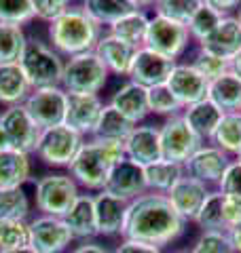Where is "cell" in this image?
<instances>
[{
    "label": "cell",
    "mask_w": 241,
    "mask_h": 253,
    "mask_svg": "<svg viewBox=\"0 0 241 253\" xmlns=\"http://www.w3.org/2000/svg\"><path fill=\"white\" fill-rule=\"evenodd\" d=\"M186 224L165 194L144 192L129 203L120 239H131L163 249L186 232Z\"/></svg>",
    "instance_id": "cell-1"
},
{
    "label": "cell",
    "mask_w": 241,
    "mask_h": 253,
    "mask_svg": "<svg viewBox=\"0 0 241 253\" xmlns=\"http://www.w3.org/2000/svg\"><path fill=\"white\" fill-rule=\"evenodd\" d=\"M125 158L123 144L100 137H87L80 146L74 161L70 163L68 173L87 192H100L106 188L112 169Z\"/></svg>",
    "instance_id": "cell-2"
},
{
    "label": "cell",
    "mask_w": 241,
    "mask_h": 253,
    "mask_svg": "<svg viewBox=\"0 0 241 253\" xmlns=\"http://www.w3.org/2000/svg\"><path fill=\"white\" fill-rule=\"evenodd\" d=\"M104 34V28L98 26L89 15L85 13L83 4H72L60 17L49 21L47 36L49 44L58 51L63 59L74 55L93 51L98 41Z\"/></svg>",
    "instance_id": "cell-3"
},
{
    "label": "cell",
    "mask_w": 241,
    "mask_h": 253,
    "mask_svg": "<svg viewBox=\"0 0 241 253\" xmlns=\"http://www.w3.org/2000/svg\"><path fill=\"white\" fill-rule=\"evenodd\" d=\"M110 72L95 51L68 57L63 63L61 89L68 95H100L108 84Z\"/></svg>",
    "instance_id": "cell-4"
},
{
    "label": "cell",
    "mask_w": 241,
    "mask_h": 253,
    "mask_svg": "<svg viewBox=\"0 0 241 253\" xmlns=\"http://www.w3.org/2000/svg\"><path fill=\"white\" fill-rule=\"evenodd\" d=\"M63 63H66V59L49 42L40 41V38H28L26 49L19 57V66L28 83L32 84V89L61 84Z\"/></svg>",
    "instance_id": "cell-5"
},
{
    "label": "cell",
    "mask_w": 241,
    "mask_h": 253,
    "mask_svg": "<svg viewBox=\"0 0 241 253\" xmlns=\"http://www.w3.org/2000/svg\"><path fill=\"white\" fill-rule=\"evenodd\" d=\"M80 196V186L70 173H47L34 184V205L40 215L63 217Z\"/></svg>",
    "instance_id": "cell-6"
},
{
    "label": "cell",
    "mask_w": 241,
    "mask_h": 253,
    "mask_svg": "<svg viewBox=\"0 0 241 253\" xmlns=\"http://www.w3.org/2000/svg\"><path fill=\"white\" fill-rule=\"evenodd\" d=\"M85 139L87 137H83L74 129H70L68 125H55L49 129H43L34 154L47 167L68 169Z\"/></svg>",
    "instance_id": "cell-7"
},
{
    "label": "cell",
    "mask_w": 241,
    "mask_h": 253,
    "mask_svg": "<svg viewBox=\"0 0 241 253\" xmlns=\"http://www.w3.org/2000/svg\"><path fill=\"white\" fill-rule=\"evenodd\" d=\"M190 42H192V38L188 34L186 23L167 19L163 15H152L150 17L146 42H144L146 49L178 61L182 55L188 51Z\"/></svg>",
    "instance_id": "cell-8"
},
{
    "label": "cell",
    "mask_w": 241,
    "mask_h": 253,
    "mask_svg": "<svg viewBox=\"0 0 241 253\" xmlns=\"http://www.w3.org/2000/svg\"><path fill=\"white\" fill-rule=\"evenodd\" d=\"M159 137H161V156L165 161H174L180 165L186 163L205 144L188 126L182 114L165 118L163 125H159Z\"/></svg>",
    "instance_id": "cell-9"
},
{
    "label": "cell",
    "mask_w": 241,
    "mask_h": 253,
    "mask_svg": "<svg viewBox=\"0 0 241 253\" xmlns=\"http://www.w3.org/2000/svg\"><path fill=\"white\" fill-rule=\"evenodd\" d=\"M23 106L30 116L40 125V129H49L55 125H63L68 110V93L61 89V84L55 86H40L32 89Z\"/></svg>",
    "instance_id": "cell-10"
},
{
    "label": "cell",
    "mask_w": 241,
    "mask_h": 253,
    "mask_svg": "<svg viewBox=\"0 0 241 253\" xmlns=\"http://www.w3.org/2000/svg\"><path fill=\"white\" fill-rule=\"evenodd\" d=\"M74 241V234L70 232L63 217L38 213L34 219H30V247L36 253H63Z\"/></svg>",
    "instance_id": "cell-11"
},
{
    "label": "cell",
    "mask_w": 241,
    "mask_h": 253,
    "mask_svg": "<svg viewBox=\"0 0 241 253\" xmlns=\"http://www.w3.org/2000/svg\"><path fill=\"white\" fill-rule=\"evenodd\" d=\"M0 125L4 126L13 150H19V152H26V154H34L43 129H40V125L30 116L26 106L17 104V106L4 108L2 112H0Z\"/></svg>",
    "instance_id": "cell-12"
},
{
    "label": "cell",
    "mask_w": 241,
    "mask_h": 253,
    "mask_svg": "<svg viewBox=\"0 0 241 253\" xmlns=\"http://www.w3.org/2000/svg\"><path fill=\"white\" fill-rule=\"evenodd\" d=\"M231 163H233V156L222 152L220 148H216L210 141H205V144L184 163V171H186V175L203 181L205 186H210L214 190V188H218L224 171L229 169Z\"/></svg>",
    "instance_id": "cell-13"
},
{
    "label": "cell",
    "mask_w": 241,
    "mask_h": 253,
    "mask_svg": "<svg viewBox=\"0 0 241 253\" xmlns=\"http://www.w3.org/2000/svg\"><path fill=\"white\" fill-rule=\"evenodd\" d=\"M176 63H178L176 59H170V57H165V55H159L155 51L146 49V46H142V49L135 51V57H133L127 81H133L142 86H146V89L159 86V84H167Z\"/></svg>",
    "instance_id": "cell-14"
},
{
    "label": "cell",
    "mask_w": 241,
    "mask_h": 253,
    "mask_svg": "<svg viewBox=\"0 0 241 253\" xmlns=\"http://www.w3.org/2000/svg\"><path fill=\"white\" fill-rule=\"evenodd\" d=\"M95 205V224H98V236H123L129 201L100 190L93 194Z\"/></svg>",
    "instance_id": "cell-15"
},
{
    "label": "cell",
    "mask_w": 241,
    "mask_h": 253,
    "mask_svg": "<svg viewBox=\"0 0 241 253\" xmlns=\"http://www.w3.org/2000/svg\"><path fill=\"white\" fill-rule=\"evenodd\" d=\"M125 158H129L140 167H148V165L161 161V137H159V126L157 125H135L129 137L123 144Z\"/></svg>",
    "instance_id": "cell-16"
},
{
    "label": "cell",
    "mask_w": 241,
    "mask_h": 253,
    "mask_svg": "<svg viewBox=\"0 0 241 253\" xmlns=\"http://www.w3.org/2000/svg\"><path fill=\"white\" fill-rule=\"evenodd\" d=\"M167 86H170V91L174 93V97L182 104V108H186V106L197 104V101L207 97L210 83H207L188 61H178L176 68L172 70Z\"/></svg>",
    "instance_id": "cell-17"
},
{
    "label": "cell",
    "mask_w": 241,
    "mask_h": 253,
    "mask_svg": "<svg viewBox=\"0 0 241 253\" xmlns=\"http://www.w3.org/2000/svg\"><path fill=\"white\" fill-rule=\"evenodd\" d=\"M210 192H212V188L205 186L203 181H199L190 175H184L165 196L170 199L172 207L178 211V215L184 221H195L197 213L203 207Z\"/></svg>",
    "instance_id": "cell-18"
},
{
    "label": "cell",
    "mask_w": 241,
    "mask_h": 253,
    "mask_svg": "<svg viewBox=\"0 0 241 253\" xmlns=\"http://www.w3.org/2000/svg\"><path fill=\"white\" fill-rule=\"evenodd\" d=\"M102 110L104 101L100 95H68V110L63 125H68L83 137H91Z\"/></svg>",
    "instance_id": "cell-19"
},
{
    "label": "cell",
    "mask_w": 241,
    "mask_h": 253,
    "mask_svg": "<svg viewBox=\"0 0 241 253\" xmlns=\"http://www.w3.org/2000/svg\"><path fill=\"white\" fill-rule=\"evenodd\" d=\"M104 190L119 196V199H125L131 203L133 199H138L144 192H148L146 177H144V167L135 165L129 158H123V161L117 163V167L112 169Z\"/></svg>",
    "instance_id": "cell-20"
},
{
    "label": "cell",
    "mask_w": 241,
    "mask_h": 253,
    "mask_svg": "<svg viewBox=\"0 0 241 253\" xmlns=\"http://www.w3.org/2000/svg\"><path fill=\"white\" fill-rule=\"evenodd\" d=\"M199 49L216 55L220 59L233 61L241 51V23L235 15H227L210 36L203 42H199Z\"/></svg>",
    "instance_id": "cell-21"
},
{
    "label": "cell",
    "mask_w": 241,
    "mask_h": 253,
    "mask_svg": "<svg viewBox=\"0 0 241 253\" xmlns=\"http://www.w3.org/2000/svg\"><path fill=\"white\" fill-rule=\"evenodd\" d=\"M108 104L123 114L131 125H142L148 112V89L133 81H127L112 93Z\"/></svg>",
    "instance_id": "cell-22"
},
{
    "label": "cell",
    "mask_w": 241,
    "mask_h": 253,
    "mask_svg": "<svg viewBox=\"0 0 241 253\" xmlns=\"http://www.w3.org/2000/svg\"><path fill=\"white\" fill-rule=\"evenodd\" d=\"M93 51L98 53V57L104 61V66H106V70L110 74L129 76L131 63H133L135 51L138 49H133V46L125 44L123 41H119V38L112 36L110 32H104Z\"/></svg>",
    "instance_id": "cell-23"
},
{
    "label": "cell",
    "mask_w": 241,
    "mask_h": 253,
    "mask_svg": "<svg viewBox=\"0 0 241 253\" xmlns=\"http://www.w3.org/2000/svg\"><path fill=\"white\" fill-rule=\"evenodd\" d=\"M63 221L68 224L70 232L76 241H93L98 236V224H95V205L93 194H83L76 199V203L70 207V211L63 215Z\"/></svg>",
    "instance_id": "cell-24"
},
{
    "label": "cell",
    "mask_w": 241,
    "mask_h": 253,
    "mask_svg": "<svg viewBox=\"0 0 241 253\" xmlns=\"http://www.w3.org/2000/svg\"><path fill=\"white\" fill-rule=\"evenodd\" d=\"M182 116L184 121L188 123V126L192 131L197 133V135L203 139V141H212L216 129H218V125L222 121L224 112L214 104L210 99H201L197 104H190L182 110Z\"/></svg>",
    "instance_id": "cell-25"
},
{
    "label": "cell",
    "mask_w": 241,
    "mask_h": 253,
    "mask_svg": "<svg viewBox=\"0 0 241 253\" xmlns=\"http://www.w3.org/2000/svg\"><path fill=\"white\" fill-rule=\"evenodd\" d=\"M32 93V84L17 63H0V106L9 108L23 104Z\"/></svg>",
    "instance_id": "cell-26"
},
{
    "label": "cell",
    "mask_w": 241,
    "mask_h": 253,
    "mask_svg": "<svg viewBox=\"0 0 241 253\" xmlns=\"http://www.w3.org/2000/svg\"><path fill=\"white\" fill-rule=\"evenodd\" d=\"M32 175L30 154L19 150L0 152V188H23Z\"/></svg>",
    "instance_id": "cell-27"
},
{
    "label": "cell",
    "mask_w": 241,
    "mask_h": 253,
    "mask_svg": "<svg viewBox=\"0 0 241 253\" xmlns=\"http://www.w3.org/2000/svg\"><path fill=\"white\" fill-rule=\"evenodd\" d=\"M207 99L214 101L224 114L241 112V76H237L233 70L218 76L216 81L210 83Z\"/></svg>",
    "instance_id": "cell-28"
},
{
    "label": "cell",
    "mask_w": 241,
    "mask_h": 253,
    "mask_svg": "<svg viewBox=\"0 0 241 253\" xmlns=\"http://www.w3.org/2000/svg\"><path fill=\"white\" fill-rule=\"evenodd\" d=\"M184 175H186L184 165L165 161V158L144 167V177H146L148 192H157V194H167Z\"/></svg>",
    "instance_id": "cell-29"
},
{
    "label": "cell",
    "mask_w": 241,
    "mask_h": 253,
    "mask_svg": "<svg viewBox=\"0 0 241 253\" xmlns=\"http://www.w3.org/2000/svg\"><path fill=\"white\" fill-rule=\"evenodd\" d=\"M83 9L102 28H110L120 17L138 11L135 0H83Z\"/></svg>",
    "instance_id": "cell-30"
},
{
    "label": "cell",
    "mask_w": 241,
    "mask_h": 253,
    "mask_svg": "<svg viewBox=\"0 0 241 253\" xmlns=\"http://www.w3.org/2000/svg\"><path fill=\"white\" fill-rule=\"evenodd\" d=\"M148 21L150 17L144 9H138L125 17H120L108 28L112 36H117L119 41H123L125 44L133 46V49H142L146 42V32H148Z\"/></svg>",
    "instance_id": "cell-31"
},
{
    "label": "cell",
    "mask_w": 241,
    "mask_h": 253,
    "mask_svg": "<svg viewBox=\"0 0 241 253\" xmlns=\"http://www.w3.org/2000/svg\"><path fill=\"white\" fill-rule=\"evenodd\" d=\"M133 126L135 125H131L123 114L117 112L110 104H104L100 121H98V125H95V131H93L91 137H100V139L117 141V144H125V139L129 137Z\"/></svg>",
    "instance_id": "cell-32"
},
{
    "label": "cell",
    "mask_w": 241,
    "mask_h": 253,
    "mask_svg": "<svg viewBox=\"0 0 241 253\" xmlns=\"http://www.w3.org/2000/svg\"><path fill=\"white\" fill-rule=\"evenodd\" d=\"M210 144L220 148L229 156L237 158V154L241 152V112H227L222 116Z\"/></svg>",
    "instance_id": "cell-33"
},
{
    "label": "cell",
    "mask_w": 241,
    "mask_h": 253,
    "mask_svg": "<svg viewBox=\"0 0 241 253\" xmlns=\"http://www.w3.org/2000/svg\"><path fill=\"white\" fill-rule=\"evenodd\" d=\"M195 224L201 228V232L205 230H227V221H224V194L218 188H214L203 203V207L197 213Z\"/></svg>",
    "instance_id": "cell-34"
},
{
    "label": "cell",
    "mask_w": 241,
    "mask_h": 253,
    "mask_svg": "<svg viewBox=\"0 0 241 253\" xmlns=\"http://www.w3.org/2000/svg\"><path fill=\"white\" fill-rule=\"evenodd\" d=\"M227 17V15H222L220 11H216L212 4H207L205 0L201 2L199 9L192 13V17L188 19V34L192 38V42H203L207 36L212 34V32L218 28V23Z\"/></svg>",
    "instance_id": "cell-35"
},
{
    "label": "cell",
    "mask_w": 241,
    "mask_h": 253,
    "mask_svg": "<svg viewBox=\"0 0 241 253\" xmlns=\"http://www.w3.org/2000/svg\"><path fill=\"white\" fill-rule=\"evenodd\" d=\"M26 42L28 36L21 26L0 21V63H17Z\"/></svg>",
    "instance_id": "cell-36"
},
{
    "label": "cell",
    "mask_w": 241,
    "mask_h": 253,
    "mask_svg": "<svg viewBox=\"0 0 241 253\" xmlns=\"http://www.w3.org/2000/svg\"><path fill=\"white\" fill-rule=\"evenodd\" d=\"M30 199L23 188H0V219H28Z\"/></svg>",
    "instance_id": "cell-37"
},
{
    "label": "cell",
    "mask_w": 241,
    "mask_h": 253,
    "mask_svg": "<svg viewBox=\"0 0 241 253\" xmlns=\"http://www.w3.org/2000/svg\"><path fill=\"white\" fill-rule=\"evenodd\" d=\"M30 247L28 219H0V251Z\"/></svg>",
    "instance_id": "cell-38"
},
{
    "label": "cell",
    "mask_w": 241,
    "mask_h": 253,
    "mask_svg": "<svg viewBox=\"0 0 241 253\" xmlns=\"http://www.w3.org/2000/svg\"><path fill=\"white\" fill-rule=\"evenodd\" d=\"M182 104L174 97V93L170 91L167 84L150 86L148 89V112L161 116V118H172L182 114Z\"/></svg>",
    "instance_id": "cell-39"
},
{
    "label": "cell",
    "mask_w": 241,
    "mask_h": 253,
    "mask_svg": "<svg viewBox=\"0 0 241 253\" xmlns=\"http://www.w3.org/2000/svg\"><path fill=\"white\" fill-rule=\"evenodd\" d=\"M203 0H152L155 6V15H163L167 19L180 21V23H188Z\"/></svg>",
    "instance_id": "cell-40"
},
{
    "label": "cell",
    "mask_w": 241,
    "mask_h": 253,
    "mask_svg": "<svg viewBox=\"0 0 241 253\" xmlns=\"http://www.w3.org/2000/svg\"><path fill=\"white\" fill-rule=\"evenodd\" d=\"M188 63L197 70V72H199L201 76L205 78L207 83L216 81L218 76L227 74L229 70H231V61L216 57V55L207 53V51H203V49H197V53L192 55V59H190Z\"/></svg>",
    "instance_id": "cell-41"
},
{
    "label": "cell",
    "mask_w": 241,
    "mask_h": 253,
    "mask_svg": "<svg viewBox=\"0 0 241 253\" xmlns=\"http://www.w3.org/2000/svg\"><path fill=\"white\" fill-rule=\"evenodd\" d=\"M34 6L32 0H0V21L13 23V26H28L34 21Z\"/></svg>",
    "instance_id": "cell-42"
},
{
    "label": "cell",
    "mask_w": 241,
    "mask_h": 253,
    "mask_svg": "<svg viewBox=\"0 0 241 253\" xmlns=\"http://www.w3.org/2000/svg\"><path fill=\"white\" fill-rule=\"evenodd\" d=\"M192 253H237L224 230H205L197 236L192 245Z\"/></svg>",
    "instance_id": "cell-43"
},
{
    "label": "cell",
    "mask_w": 241,
    "mask_h": 253,
    "mask_svg": "<svg viewBox=\"0 0 241 253\" xmlns=\"http://www.w3.org/2000/svg\"><path fill=\"white\" fill-rule=\"evenodd\" d=\"M218 190L227 196V199L241 203V163L237 161V158H233L229 169L224 171V175H222L220 184H218Z\"/></svg>",
    "instance_id": "cell-44"
},
{
    "label": "cell",
    "mask_w": 241,
    "mask_h": 253,
    "mask_svg": "<svg viewBox=\"0 0 241 253\" xmlns=\"http://www.w3.org/2000/svg\"><path fill=\"white\" fill-rule=\"evenodd\" d=\"M32 6H34V15L40 21H53L55 17L72 6V0H32Z\"/></svg>",
    "instance_id": "cell-45"
},
{
    "label": "cell",
    "mask_w": 241,
    "mask_h": 253,
    "mask_svg": "<svg viewBox=\"0 0 241 253\" xmlns=\"http://www.w3.org/2000/svg\"><path fill=\"white\" fill-rule=\"evenodd\" d=\"M112 253H163V249L159 247H152V245L146 243H140V241H131V239H123Z\"/></svg>",
    "instance_id": "cell-46"
},
{
    "label": "cell",
    "mask_w": 241,
    "mask_h": 253,
    "mask_svg": "<svg viewBox=\"0 0 241 253\" xmlns=\"http://www.w3.org/2000/svg\"><path fill=\"white\" fill-rule=\"evenodd\" d=\"M224 221H227V230H231L233 226H237L241 221V203L233 201L224 196Z\"/></svg>",
    "instance_id": "cell-47"
},
{
    "label": "cell",
    "mask_w": 241,
    "mask_h": 253,
    "mask_svg": "<svg viewBox=\"0 0 241 253\" xmlns=\"http://www.w3.org/2000/svg\"><path fill=\"white\" fill-rule=\"evenodd\" d=\"M70 253H112V251L95 241H80L76 247L70 249Z\"/></svg>",
    "instance_id": "cell-48"
},
{
    "label": "cell",
    "mask_w": 241,
    "mask_h": 253,
    "mask_svg": "<svg viewBox=\"0 0 241 253\" xmlns=\"http://www.w3.org/2000/svg\"><path fill=\"white\" fill-rule=\"evenodd\" d=\"M207 4H212L216 11H220L222 15H233L237 9H239V4H241V0H205Z\"/></svg>",
    "instance_id": "cell-49"
},
{
    "label": "cell",
    "mask_w": 241,
    "mask_h": 253,
    "mask_svg": "<svg viewBox=\"0 0 241 253\" xmlns=\"http://www.w3.org/2000/svg\"><path fill=\"white\" fill-rule=\"evenodd\" d=\"M229 239H231V243H233V247H235V251L241 253V221L229 230Z\"/></svg>",
    "instance_id": "cell-50"
},
{
    "label": "cell",
    "mask_w": 241,
    "mask_h": 253,
    "mask_svg": "<svg viewBox=\"0 0 241 253\" xmlns=\"http://www.w3.org/2000/svg\"><path fill=\"white\" fill-rule=\"evenodd\" d=\"M4 150H11V141H9V135H6L4 126L0 125V152H4Z\"/></svg>",
    "instance_id": "cell-51"
},
{
    "label": "cell",
    "mask_w": 241,
    "mask_h": 253,
    "mask_svg": "<svg viewBox=\"0 0 241 253\" xmlns=\"http://www.w3.org/2000/svg\"><path fill=\"white\" fill-rule=\"evenodd\" d=\"M231 70H233V72H235L237 76H241V51L237 53V57L231 61Z\"/></svg>",
    "instance_id": "cell-52"
},
{
    "label": "cell",
    "mask_w": 241,
    "mask_h": 253,
    "mask_svg": "<svg viewBox=\"0 0 241 253\" xmlns=\"http://www.w3.org/2000/svg\"><path fill=\"white\" fill-rule=\"evenodd\" d=\"M0 253H36L32 247H23V249H11V251H0Z\"/></svg>",
    "instance_id": "cell-53"
},
{
    "label": "cell",
    "mask_w": 241,
    "mask_h": 253,
    "mask_svg": "<svg viewBox=\"0 0 241 253\" xmlns=\"http://www.w3.org/2000/svg\"><path fill=\"white\" fill-rule=\"evenodd\" d=\"M140 9H146V6H152V0H135Z\"/></svg>",
    "instance_id": "cell-54"
},
{
    "label": "cell",
    "mask_w": 241,
    "mask_h": 253,
    "mask_svg": "<svg viewBox=\"0 0 241 253\" xmlns=\"http://www.w3.org/2000/svg\"><path fill=\"white\" fill-rule=\"evenodd\" d=\"M235 17H237V19H239V23H241V4H239V9L235 11Z\"/></svg>",
    "instance_id": "cell-55"
},
{
    "label": "cell",
    "mask_w": 241,
    "mask_h": 253,
    "mask_svg": "<svg viewBox=\"0 0 241 253\" xmlns=\"http://www.w3.org/2000/svg\"><path fill=\"white\" fill-rule=\"evenodd\" d=\"M172 253H192L190 249H178V251H172Z\"/></svg>",
    "instance_id": "cell-56"
},
{
    "label": "cell",
    "mask_w": 241,
    "mask_h": 253,
    "mask_svg": "<svg viewBox=\"0 0 241 253\" xmlns=\"http://www.w3.org/2000/svg\"><path fill=\"white\" fill-rule=\"evenodd\" d=\"M237 161H239V163H241V152H239V154H237Z\"/></svg>",
    "instance_id": "cell-57"
},
{
    "label": "cell",
    "mask_w": 241,
    "mask_h": 253,
    "mask_svg": "<svg viewBox=\"0 0 241 253\" xmlns=\"http://www.w3.org/2000/svg\"><path fill=\"white\" fill-rule=\"evenodd\" d=\"M80 2H83V0H80Z\"/></svg>",
    "instance_id": "cell-58"
}]
</instances>
